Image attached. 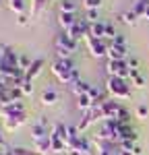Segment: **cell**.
Masks as SVG:
<instances>
[{
    "instance_id": "cell-1",
    "label": "cell",
    "mask_w": 149,
    "mask_h": 155,
    "mask_svg": "<svg viewBox=\"0 0 149 155\" xmlns=\"http://www.w3.org/2000/svg\"><path fill=\"white\" fill-rule=\"evenodd\" d=\"M106 89L114 99H128L131 97V87L126 83V79H120V77H108Z\"/></svg>"
},
{
    "instance_id": "cell-2",
    "label": "cell",
    "mask_w": 149,
    "mask_h": 155,
    "mask_svg": "<svg viewBox=\"0 0 149 155\" xmlns=\"http://www.w3.org/2000/svg\"><path fill=\"white\" fill-rule=\"evenodd\" d=\"M74 71V64L71 62V58H58L52 64V72L54 77H58V81L64 85H71V74Z\"/></svg>"
},
{
    "instance_id": "cell-3",
    "label": "cell",
    "mask_w": 149,
    "mask_h": 155,
    "mask_svg": "<svg viewBox=\"0 0 149 155\" xmlns=\"http://www.w3.org/2000/svg\"><path fill=\"white\" fill-rule=\"evenodd\" d=\"M54 48H56L58 58H71V54L77 50V41L71 39V35L64 31V33L54 37Z\"/></svg>"
},
{
    "instance_id": "cell-4",
    "label": "cell",
    "mask_w": 149,
    "mask_h": 155,
    "mask_svg": "<svg viewBox=\"0 0 149 155\" xmlns=\"http://www.w3.org/2000/svg\"><path fill=\"white\" fill-rule=\"evenodd\" d=\"M106 68H108V74L110 77L128 79V74H131V68H128V62L126 60H108Z\"/></svg>"
},
{
    "instance_id": "cell-5",
    "label": "cell",
    "mask_w": 149,
    "mask_h": 155,
    "mask_svg": "<svg viewBox=\"0 0 149 155\" xmlns=\"http://www.w3.org/2000/svg\"><path fill=\"white\" fill-rule=\"evenodd\" d=\"M87 46H89L91 56H95V58L106 56L108 50H110V44H108L106 39H95V37H87Z\"/></svg>"
},
{
    "instance_id": "cell-6",
    "label": "cell",
    "mask_w": 149,
    "mask_h": 155,
    "mask_svg": "<svg viewBox=\"0 0 149 155\" xmlns=\"http://www.w3.org/2000/svg\"><path fill=\"white\" fill-rule=\"evenodd\" d=\"M89 29H91V23H89L87 19H81V21H79L77 25H73V27H71V29H68L66 33L71 35V39L79 41L81 37H85V39L89 37Z\"/></svg>"
},
{
    "instance_id": "cell-7",
    "label": "cell",
    "mask_w": 149,
    "mask_h": 155,
    "mask_svg": "<svg viewBox=\"0 0 149 155\" xmlns=\"http://www.w3.org/2000/svg\"><path fill=\"white\" fill-rule=\"evenodd\" d=\"M27 122V114L25 112H17V114H11L8 118H4V126L6 130H17L19 126H23Z\"/></svg>"
},
{
    "instance_id": "cell-8",
    "label": "cell",
    "mask_w": 149,
    "mask_h": 155,
    "mask_svg": "<svg viewBox=\"0 0 149 155\" xmlns=\"http://www.w3.org/2000/svg\"><path fill=\"white\" fill-rule=\"evenodd\" d=\"M101 107H104L106 120H116V118H118V114H120V110H122V106H120L116 99H108V101H104Z\"/></svg>"
},
{
    "instance_id": "cell-9",
    "label": "cell",
    "mask_w": 149,
    "mask_h": 155,
    "mask_svg": "<svg viewBox=\"0 0 149 155\" xmlns=\"http://www.w3.org/2000/svg\"><path fill=\"white\" fill-rule=\"evenodd\" d=\"M58 23L64 31H68L73 25L79 23V19H77V15L74 12H58Z\"/></svg>"
},
{
    "instance_id": "cell-10",
    "label": "cell",
    "mask_w": 149,
    "mask_h": 155,
    "mask_svg": "<svg viewBox=\"0 0 149 155\" xmlns=\"http://www.w3.org/2000/svg\"><path fill=\"white\" fill-rule=\"evenodd\" d=\"M17 112H25L23 101H11V104L0 107V116H2V118H8L11 114H17Z\"/></svg>"
},
{
    "instance_id": "cell-11",
    "label": "cell",
    "mask_w": 149,
    "mask_h": 155,
    "mask_svg": "<svg viewBox=\"0 0 149 155\" xmlns=\"http://www.w3.org/2000/svg\"><path fill=\"white\" fill-rule=\"evenodd\" d=\"M50 137V130H48V126H41V124H33L31 126V139L33 141H44V139H48Z\"/></svg>"
},
{
    "instance_id": "cell-12",
    "label": "cell",
    "mask_w": 149,
    "mask_h": 155,
    "mask_svg": "<svg viewBox=\"0 0 149 155\" xmlns=\"http://www.w3.org/2000/svg\"><path fill=\"white\" fill-rule=\"evenodd\" d=\"M108 58H110V60H124V58H126V48H124V46L110 44V50H108Z\"/></svg>"
},
{
    "instance_id": "cell-13",
    "label": "cell",
    "mask_w": 149,
    "mask_h": 155,
    "mask_svg": "<svg viewBox=\"0 0 149 155\" xmlns=\"http://www.w3.org/2000/svg\"><path fill=\"white\" fill-rule=\"evenodd\" d=\"M41 66H44V60L41 58H35L33 62H31V66H29V71L25 72V79H29V81H33L37 74L41 72Z\"/></svg>"
},
{
    "instance_id": "cell-14",
    "label": "cell",
    "mask_w": 149,
    "mask_h": 155,
    "mask_svg": "<svg viewBox=\"0 0 149 155\" xmlns=\"http://www.w3.org/2000/svg\"><path fill=\"white\" fill-rule=\"evenodd\" d=\"M68 149H73V151H77V153H81V155H87L89 153V141H87L85 137H79Z\"/></svg>"
},
{
    "instance_id": "cell-15",
    "label": "cell",
    "mask_w": 149,
    "mask_h": 155,
    "mask_svg": "<svg viewBox=\"0 0 149 155\" xmlns=\"http://www.w3.org/2000/svg\"><path fill=\"white\" fill-rule=\"evenodd\" d=\"M89 37H95V39H106V23H91L89 29Z\"/></svg>"
},
{
    "instance_id": "cell-16",
    "label": "cell",
    "mask_w": 149,
    "mask_h": 155,
    "mask_svg": "<svg viewBox=\"0 0 149 155\" xmlns=\"http://www.w3.org/2000/svg\"><path fill=\"white\" fill-rule=\"evenodd\" d=\"M89 89H91V85L89 83H85V81H77V83H73L71 85V91H73L77 97H83V95H87L89 93Z\"/></svg>"
},
{
    "instance_id": "cell-17",
    "label": "cell",
    "mask_w": 149,
    "mask_h": 155,
    "mask_svg": "<svg viewBox=\"0 0 149 155\" xmlns=\"http://www.w3.org/2000/svg\"><path fill=\"white\" fill-rule=\"evenodd\" d=\"M41 104H44V106H56V104H58V93L52 91V89H46V91L41 93Z\"/></svg>"
},
{
    "instance_id": "cell-18",
    "label": "cell",
    "mask_w": 149,
    "mask_h": 155,
    "mask_svg": "<svg viewBox=\"0 0 149 155\" xmlns=\"http://www.w3.org/2000/svg\"><path fill=\"white\" fill-rule=\"evenodd\" d=\"M95 122V116H93V112L89 110V112H85V116H83V120L77 124V128H79V132H83V130H87L91 124Z\"/></svg>"
},
{
    "instance_id": "cell-19",
    "label": "cell",
    "mask_w": 149,
    "mask_h": 155,
    "mask_svg": "<svg viewBox=\"0 0 149 155\" xmlns=\"http://www.w3.org/2000/svg\"><path fill=\"white\" fill-rule=\"evenodd\" d=\"M93 106H95V104H93V99H91V97H89V95L77 97V107H79L81 112H89V110H91V107H93Z\"/></svg>"
},
{
    "instance_id": "cell-20",
    "label": "cell",
    "mask_w": 149,
    "mask_h": 155,
    "mask_svg": "<svg viewBox=\"0 0 149 155\" xmlns=\"http://www.w3.org/2000/svg\"><path fill=\"white\" fill-rule=\"evenodd\" d=\"M50 139H52V153H66V143L62 141V139H56V137H52L50 134Z\"/></svg>"
},
{
    "instance_id": "cell-21",
    "label": "cell",
    "mask_w": 149,
    "mask_h": 155,
    "mask_svg": "<svg viewBox=\"0 0 149 155\" xmlns=\"http://www.w3.org/2000/svg\"><path fill=\"white\" fill-rule=\"evenodd\" d=\"M35 151L41 153V155L48 153V151H52V139L48 137V139H44V141H37L35 143Z\"/></svg>"
},
{
    "instance_id": "cell-22",
    "label": "cell",
    "mask_w": 149,
    "mask_h": 155,
    "mask_svg": "<svg viewBox=\"0 0 149 155\" xmlns=\"http://www.w3.org/2000/svg\"><path fill=\"white\" fill-rule=\"evenodd\" d=\"M52 137H56V139H62L64 143H66V126L62 124V122H58L54 128H52V132H50Z\"/></svg>"
},
{
    "instance_id": "cell-23",
    "label": "cell",
    "mask_w": 149,
    "mask_h": 155,
    "mask_svg": "<svg viewBox=\"0 0 149 155\" xmlns=\"http://www.w3.org/2000/svg\"><path fill=\"white\" fill-rule=\"evenodd\" d=\"M46 4H48V0H33V4H31V17H39L41 11L46 8Z\"/></svg>"
},
{
    "instance_id": "cell-24",
    "label": "cell",
    "mask_w": 149,
    "mask_h": 155,
    "mask_svg": "<svg viewBox=\"0 0 149 155\" xmlns=\"http://www.w3.org/2000/svg\"><path fill=\"white\" fill-rule=\"evenodd\" d=\"M8 8L15 11L17 15H23L25 12V2L23 0H8Z\"/></svg>"
},
{
    "instance_id": "cell-25",
    "label": "cell",
    "mask_w": 149,
    "mask_h": 155,
    "mask_svg": "<svg viewBox=\"0 0 149 155\" xmlns=\"http://www.w3.org/2000/svg\"><path fill=\"white\" fill-rule=\"evenodd\" d=\"M60 12H77V2H74V0H62L60 2Z\"/></svg>"
},
{
    "instance_id": "cell-26",
    "label": "cell",
    "mask_w": 149,
    "mask_h": 155,
    "mask_svg": "<svg viewBox=\"0 0 149 155\" xmlns=\"http://www.w3.org/2000/svg\"><path fill=\"white\" fill-rule=\"evenodd\" d=\"M120 19H122L124 23H128V25H135L137 23V19H139V15H137L135 11H126L120 15Z\"/></svg>"
},
{
    "instance_id": "cell-27",
    "label": "cell",
    "mask_w": 149,
    "mask_h": 155,
    "mask_svg": "<svg viewBox=\"0 0 149 155\" xmlns=\"http://www.w3.org/2000/svg\"><path fill=\"white\" fill-rule=\"evenodd\" d=\"M147 6H149V0H139V2L135 4V8H133V11H135L139 17H143V15H145V11H147Z\"/></svg>"
},
{
    "instance_id": "cell-28",
    "label": "cell",
    "mask_w": 149,
    "mask_h": 155,
    "mask_svg": "<svg viewBox=\"0 0 149 155\" xmlns=\"http://www.w3.org/2000/svg\"><path fill=\"white\" fill-rule=\"evenodd\" d=\"M135 147H137V143L135 141H131V139H124V141H120V151H135Z\"/></svg>"
},
{
    "instance_id": "cell-29",
    "label": "cell",
    "mask_w": 149,
    "mask_h": 155,
    "mask_svg": "<svg viewBox=\"0 0 149 155\" xmlns=\"http://www.w3.org/2000/svg\"><path fill=\"white\" fill-rule=\"evenodd\" d=\"M118 122H120V124H131V112H128V110H120V114H118Z\"/></svg>"
},
{
    "instance_id": "cell-30",
    "label": "cell",
    "mask_w": 149,
    "mask_h": 155,
    "mask_svg": "<svg viewBox=\"0 0 149 155\" xmlns=\"http://www.w3.org/2000/svg\"><path fill=\"white\" fill-rule=\"evenodd\" d=\"M83 6H85L87 11H98L99 6H101V0H83Z\"/></svg>"
},
{
    "instance_id": "cell-31",
    "label": "cell",
    "mask_w": 149,
    "mask_h": 155,
    "mask_svg": "<svg viewBox=\"0 0 149 155\" xmlns=\"http://www.w3.org/2000/svg\"><path fill=\"white\" fill-rule=\"evenodd\" d=\"M21 89H23V93H25V95H31V93H33V81L25 79L23 85H21Z\"/></svg>"
},
{
    "instance_id": "cell-32",
    "label": "cell",
    "mask_w": 149,
    "mask_h": 155,
    "mask_svg": "<svg viewBox=\"0 0 149 155\" xmlns=\"http://www.w3.org/2000/svg\"><path fill=\"white\" fill-rule=\"evenodd\" d=\"M31 62H33V60H29L27 56H21V58H19V68L27 72V71H29V66H31Z\"/></svg>"
},
{
    "instance_id": "cell-33",
    "label": "cell",
    "mask_w": 149,
    "mask_h": 155,
    "mask_svg": "<svg viewBox=\"0 0 149 155\" xmlns=\"http://www.w3.org/2000/svg\"><path fill=\"white\" fill-rule=\"evenodd\" d=\"M89 23H98V11H87V17H85Z\"/></svg>"
},
{
    "instance_id": "cell-34",
    "label": "cell",
    "mask_w": 149,
    "mask_h": 155,
    "mask_svg": "<svg viewBox=\"0 0 149 155\" xmlns=\"http://www.w3.org/2000/svg\"><path fill=\"white\" fill-rule=\"evenodd\" d=\"M17 23L21 25V27L29 23V19H27V15H25V12H23V15H17Z\"/></svg>"
},
{
    "instance_id": "cell-35",
    "label": "cell",
    "mask_w": 149,
    "mask_h": 155,
    "mask_svg": "<svg viewBox=\"0 0 149 155\" xmlns=\"http://www.w3.org/2000/svg\"><path fill=\"white\" fill-rule=\"evenodd\" d=\"M137 116L143 120L145 116H147V107H145V106H139V107H137Z\"/></svg>"
},
{
    "instance_id": "cell-36",
    "label": "cell",
    "mask_w": 149,
    "mask_h": 155,
    "mask_svg": "<svg viewBox=\"0 0 149 155\" xmlns=\"http://www.w3.org/2000/svg\"><path fill=\"white\" fill-rule=\"evenodd\" d=\"M106 37H112V39L116 37V33H114V27H112V25H106Z\"/></svg>"
},
{
    "instance_id": "cell-37",
    "label": "cell",
    "mask_w": 149,
    "mask_h": 155,
    "mask_svg": "<svg viewBox=\"0 0 149 155\" xmlns=\"http://www.w3.org/2000/svg\"><path fill=\"white\" fill-rule=\"evenodd\" d=\"M112 44H116V46H124V37L122 35H116L112 39Z\"/></svg>"
},
{
    "instance_id": "cell-38",
    "label": "cell",
    "mask_w": 149,
    "mask_h": 155,
    "mask_svg": "<svg viewBox=\"0 0 149 155\" xmlns=\"http://www.w3.org/2000/svg\"><path fill=\"white\" fill-rule=\"evenodd\" d=\"M137 66H139V60H137V58H131V60H128V68H131V71H133V68H137Z\"/></svg>"
},
{
    "instance_id": "cell-39",
    "label": "cell",
    "mask_w": 149,
    "mask_h": 155,
    "mask_svg": "<svg viewBox=\"0 0 149 155\" xmlns=\"http://www.w3.org/2000/svg\"><path fill=\"white\" fill-rule=\"evenodd\" d=\"M4 143H6V141H4V134H2V130H0V147H4Z\"/></svg>"
},
{
    "instance_id": "cell-40",
    "label": "cell",
    "mask_w": 149,
    "mask_h": 155,
    "mask_svg": "<svg viewBox=\"0 0 149 155\" xmlns=\"http://www.w3.org/2000/svg\"><path fill=\"white\" fill-rule=\"evenodd\" d=\"M143 151H141V147H135V151H133V155H141Z\"/></svg>"
},
{
    "instance_id": "cell-41",
    "label": "cell",
    "mask_w": 149,
    "mask_h": 155,
    "mask_svg": "<svg viewBox=\"0 0 149 155\" xmlns=\"http://www.w3.org/2000/svg\"><path fill=\"white\" fill-rule=\"evenodd\" d=\"M2 60H4V50H2V46H0V64H2Z\"/></svg>"
},
{
    "instance_id": "cell-42",
    "label": "cell",
    "mask_w": 149,
    "mask_h": 155,
    "mask_svg": "<svg viewBox=\"0 0 149 155\" xmlns=\"http://www.w3.org/2000/svg\"><path fill=\"white\" fill-rule=\"evenodd\" d=\"M118 155H133V153H131V151H120Z\"/></svg>"
},
{
    "instance_id": "cell-43",
    "label": "cell",
    "mask_w": 149,
    "mask_h": 155,
    "mask_svg": "<svg viewBox=\"0 0 149 155\" xmlns=\"http://www.w3.org/2000/svg\"><path fill=\"white\" fill-rule=\"evenodd\" d=\"M145 19H149V6H147V11H145V15H143Z\"/></svg>"
},
{
    "instance_id": "cell-44",
    "label": "cell",
    "mask_w": 149,
    "mask_h": 155,
    "mask_svg": "<svg viewBox=\"0 0 149 155\" xmlns=\"http://www.w3.org/2000/svg\"><path fill=\"white\" fill-rule=\"evenodd\" d=\"M0 155H8V151H0Z\"/></svg>"
},
{
    "instance_id": "cell-45",
    "label": "cell",
    "mask_w": 149,
    "mask_h": 155,
    "mask_svg": "<svg viewBox=\"0 0 149 155\" xmlns=\"http://www.w3.org/2000/svg\"><path fill=\"white\" fill-rule=\"evenodd\" d=\"M118 153H120V151H118Z\"/></svg>"
}]
</instances>
